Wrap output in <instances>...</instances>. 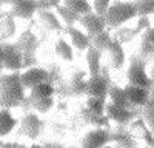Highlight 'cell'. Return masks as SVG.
Listing matches in <instances>:
<instances>
[{"label":"cell","instance_id":"obj_1","mask_svg":"<svg viewBox=\"0 0 154 148\" xmlns=\"http://www.w3.org/2000/svg\"><path fill=\"white\" fill-rule=\"evenodd\" d=\"M25 100V86L20 72H6L0 76V109H11L20 106Z\"/></svg>","mask_w":154,"mask_h":148},{"label":"cell","instance_id":"obj_2","mask_svg":"<svg viewBox=\"0 0 154 148\" xmlns=\"http://www.w3.org/2000/svg\"><path fill=\"white\" fill-rule=\"evenodd\" d=\"M137 17L136 3L131 2H116L111 3V8L108 9V14L105 16L106 26L111 29H120L122 25L130 22L131 19Z\"/></svg>","mask_w":154,"mask_h":148},{"label":"cell","instance_id":"obj_3","mask_svg":"<svg viewBox=\"0 0 154 148\" xmlns=\"http://www.w3.org/2000/svg\"><path fill=\"white\" fill-rule=\"evenodd\" d=\"M126 79H128V85H134V86H140V88L149 90L152 80L146 72V60L140 56H134L130 66L126 71Z\"/></svg>","mask_w":154,"mask_h":148},{"label":"cell","instance_id":"obj_4","mask_svg":"<svg viewBox=\"0 0 154 148\" xmlns=\"http://www.w3.org/2000/svg\"><path fill=\"white\" fill-rule=\"evenodd\" d=\"M3 48V68L11 72H20L25 65L23 53L17 43H2Z\"/></svg>","mask_w":154,"mask_h":148},{"label":"cell","instance_id":"obj_5","mask_svg":"<svg viewBox=\"0 0 154 148\" xmlns=\"http://www.w3.org/2000/svg\"><path fill=\"white\" fill-rule=\"evenodd\" d=\"M20 79H22V83L25 86V90H32L34 86L40 85V83H45V82H49V72L40 66H32V68H28L20 72Z\"/></svg>","mask_w":154,"mask_h":148},{"label":"cell","instance_id":"obj_6","mask_svg":"<svg viewBox=\"0 0 154 148\" xmlns=\"http://www.w3.org/2000/svg\"><path fill=\"white\" fill-rule=\"evenodd\" d=\"M20 130L28 139H37L43 130V120L35 113H26L20 119Z\"/></svg>","mask_w":154,"mask_h":148},{"label":"cell","instance_id":"obj_7","mask_svg":"<svg viewBox=\"0 0 154 148\" xmlns=\"http://www.w3.org/2000/svg\"><path fill=\"white\" fill-rule=\"evenodd\" d=\"M111 140V134L106 128H94L88 131L82 139V148H103Z\"/></svg>","mask_w":154,"mask_h":148},{"label":"cell","instance_id":"obj_8","mask_svg":"<svg viewBox=\"0 0 154 148\" xmlns=\"http://www.w3.org/2000/svg\"><path fill=\"white\" fill-rule=\"evenodd\" d=\"M149 25H151L149 17H139L137 23L134 25L133 28L125 26V28H120V29L116 31V37H114V39H116V40H119L120 43H123V42H130V40L134 39L137 34L142 35L143 31H146V29L149 28Z\"/></svg>","mask_w":154,"mask_h":148},{"label":"cell","instance_id":"obj_9","mask_svg":"<svg viewBox=\"0 0 154 148\" xmlns=\"http://www.w3.org/2000/svg\"><path fill=\"white\" fill-rule=\"evenodd\" d=\"M82 26H83V29H85V32L91 37L94 35H97V34H100V32H103L108 26H106V20H105V17H100V16H97V14H94V12H91V14H88V16H83V17H80V22H79Z\"/></svg>","mask_w":154,"mask_h":148},{"label":"cell","instance_id":"obj_10","mask_svg":"<svg viewBox=\"0 0 154 148\" xmlns=\"http://www.w3.org/2000/svg\"><path fill=\"white\" fill-rule=\"evenodd\" d=\"M133 134V137L137 140V142H145L146 146H151L154 148V136L152 133L149 131V128L146 127V123L143 119H134L131 123H130V128H128Z\"/></svg>","mask_w":154,"mask_h":148},{"label":"cell","instance_id":"obj_11","mask_svg":"<svg viewBox=\"0 0 154 148\" xmlns=\"http://www.w3.org/2000/svg\"><path fill=\"white\" fill-rule=\"evenodd\" d=\"M105 114L109 119V122H116V123H119V125H128V123H131L134 120V114H133L131 109L117 106L111 102L106 103Z\"/></svg>","mask_w":154,"mask_h":148},{"label":"cell","instance_id":"obj_12","mask_svg":"<svg viewBox=\"0 0 154 148\" xmlns=\"http://www.w3.org/2000/svg\"><path fill=\"white\" fill-rule=\"evenodd\" d=\"M37 11H38L37 2H31V0H17V2H12L11 5V14L23 20H29Z\"/></svg>","mask_w":154,"mask_h":148},{"label":"cell","instance_id":"obj_13","mask_svg":"<svg viewBox=\"0 0 154 148\" xmlns=\"http://www.w3.org/2000/svg\"><path fill=\"white\" fill-rule=\"evenodd\" d=\"M109 86L106 80L102 76H93L86 80V94L88 97H97V99H106L108 97Z\"/></svg>","mask_w":154,"mask_h":148},{"label":"cell","instance_id":"obj_14","mask_svg":"<svg viewBox=\"0 0 154 148\" xmlns=\"http://www.w3.org/2000/svg\"><path fill=\"white\" fill-rule=\"evenodd\" d=\"M65 32L69 35V43L72 45V48L79 49V51H86L88 48H91V37H89L85 31L75 28V26H69L65 28Z\"/></svg>","mask_w":154,"mask_h":148},{"label":"cell","instance_id":"obj_15","mask_svg":"<svg viewBox=\"0 0 154 148\" xmlns=\"http://www.w3.org/2000/svg\"><path fill=\"white\" fill-rule=\"evenodd\" d=\"M108 60H109V66L112 69H122L125 66V60H126V56H125V49L122 46V43L119 40H112L109 49H108Z\"/></svg>","mask_w":154,"mask_h":148},{"label":"cell","instance_id":"obj_16","mask_svg":"<svg viewBox=\"0 0 154 148\" xmlns=\"http://www.w3.org/2000/svg\"><path fill=\"white\" fill-rule=\"evenodd\" d=\"M125 93L128 96V100H130L131 106H143L149 100V90L140 88V86L126 85L125 86Z\"/></svg>","mask_w":154,"mask_h":148},{"label":"cell","instance_id":"obj_17","mask_svg":"<svg viewBox=\"0 0 154 148\" xmlns=\"http://www.w3.org/2000/svg\"><path fill=\"white\" fill-rule=\"evenodd\" d=\"M140 57L145 60L154 57V28H148L140 35Z\"/></svg>","mask_w":154,"mask_h":148},{"label":"cell","instance_id":"obj_18","mask_svg":"<svg viewBox=\"0 0 154 148\" xmlns=\"http://www.w3.org/2000/svg\"><path fill=\"white\" fill-rule=\"evenodd\" d=\"M86 65H88V71L93 76H100V69H102V51H99L97 48L91 46L86 49Z\"/></svg>","mask_w":154,"mask_h":148},{"label":"cell","instance_id":"obj_19","mask_svg":"<svg viewBox=\"0 0 154 148\" xmlns=\"http://www.w3.org/2000/svg\"><path fill=\"white\" fill-rule=\"evenodd\" d=\"M38 19L43 23V26L51 29V31H62L63 25L60 22V19L57 17V14L53 9H42L38 11Z\"/></svg>","mask_w":154,"mask_h":148},{"label":"cell","instance_id":"obj_20","mask_svg":"<svg viewBox=\"0 0 154 148\" xmlns=\"http://www.w3.org/2000/svg\"><path fill=\"white\" fill-rule=\"evenodd\" d=\"M111 140L116 142V146L117 148H137V143H139L128 130L114 131L111 134Z\"/></svg>","mask_w":154,"mask_h":148},{"label":"cell","instance_id":"obj_21","mask_svg":"<svg viewBox=\"0 0 154 148\" xmlns=\"http://www.w3.org/2000/svg\"><path fill=\"white\" fill-rule=\"evenodd\" d=\"M108 99L109 102L117 105V106H122V108H131V103L128 100V96L125 93V88H120L117 85H111L109 86V91H108Z\"/></svg>","mask_w":154,"mask_h":148},{"label":"cell","instance_id":"obj_22","mask_svg":"<svg viewBox=\"0 0 154 148\" xmlns=\"http://www.w3.org/2000/svg\"><path fill=\"white\" fill-rule=\"evenodd\" d=\"M17 123H19V120L11 114L9 109H0V139L8 136L16 128Z\"/></svg>","mask_w":154,"mask_h":148},{"label":"cell","instance_id":"obj_23","mask_svg":"<svg viewBox=\"0 0 154 148\" xmlns=\"http://www.w3.org/2000/svg\"><path fill=\"white\" fill-rule=\"evenodd\" d=\"M17 46L20 48L22 53H29V54H32L35 49H37V46H38V40H37L35 35H32L31 31H26V32L22 34L20 40L17 42Z\"/></svg>","mask_w":154,"mask_h":148},{"label":"cell","instance_id":"obj_24","mask_svg":"<svg viewBox=\"0 0 154 148\" xmlns=\"http://www.w3.org/2000/svg\"><path fill=\"white\" fill-rule=\"evenodd\" d=\"M56 93V88L51 82H45L34 86L29 93V100H35V99H45V97H53Z\"/></svg>","mask_w":154,"mask_h":148},{"label":"cell","instance_id":"obj_25","mask_svg":"<svg viewBox=\"0 0 154 148\" xmlns=\"http://www.w3.org/2000/svg\"><path fill=\"white\" fill-rule=\"evenodd\" d=\"M16 32V22L14 16L8 12L0 19V39H9Z\"/></svg>","mask_w":154,"mask_h":148},{"label":"cell","instance_id":"obj_26","mask_svg":"<svg viewBox=\"0 0 154 148\" xmlns=\"http://www.w3.org/2000/svg\"><path fill=\"white\" fill-rule=\"evenodd\" d=\"M63 5L68 6L69 9H72L74 12H77L80 17L94 12L93 11V3L86 2V0H66V2H63Z\"/></svg>","mask_w":154,"mask_h":148},{"label":"cell","instance_id":"obj_27","mask_svg":"<svg viewBox=\"0 0 154 148\" xmlns=\"http://www.w3.org/2000/svg\"><path fill=\"white\" fill-rule=\"evenodd\" d=\"M54 51L56 54L62 59V60H66V62H72L74 59V51H72V45L69 42H66L65 39H59L56 42L54 46Z\"/></svg>","mask_w":154,"mask_h":148},{"label":"cell","instance_id":"obj_28","mask_svg":"<svg viewBox=\"0 0 154 148\" xmlns=\"http://www.w3.org/2000/svg\"><path fill=\"white\" fill-rule=\"evenodd\" d=\"M56 12L60 16V19L66 23V28L72 26V25H74L75 22H80V16L77 14V12H74L72 9H69L68 6L62 5V3L56 8Z\"/></svg>","mask_w":154,"mask_h":148},{"label":"cell","instance_id":"obj_29","mask_svg":"<svg viewBox=\"0 0 154 148\" xmlns=\"http://www.w3.org/2000/svg\"><path fill=\"white\" fill-rule=\"evenodd\" d=\"M112 37H111V32L108 29H105L103 32H100L97 35H94L93 39H91V43L94 48H97L99 51H108L111 43H112Z\"/></svg>","mask_w":154,"mask_h":148},{"label":"cell","instance_id":"obj_30","mask_svg":"<svg viewBox=\"0 0 154 148\" xmlns=\"http://www.w3.org/2000/svg\"><path fill=\"white\" fill-rule=\"evenodd\" d=\"M86 109L93 114L97 116H105V109H106V102L105 99H97V97H88L86 100Z\"/></svg>","mask_w":154,"mask_h":148},{"label":"cell","instance_id":"obj_31","mask_svg":"<svg viewBox=\"0 0 154 148\" xmlns=\"http://www.w3.org/2000/svg\"><path fill=\"white\" fill-rule=\"evenodd\" d=\"M83 116L86 119L88 123H91V125H96L97 128H108L109 127V119L105 116H97V114H93V113H89V111L85 108L83 109Z\"/></svg>","mask_w":154,"mask_h":148},{"label":"cell","instance_id":"obj_32","mask_svg":"<svg viewBox=\"0 0 154 148\" xmlns=\"http://www.w3.org/2000/svg\"><path fill=\"white\" fill-rule=\"evenodd\" d=\"M31 106L37 113H48L54 106V97H45V99H35L31 100Z\"/></svg>","mask_w":154,"mask_h":148},{"label":"cell","instance_id":"obj_33","mask_svg":"<svg viewBox=\"0 0 154 148\" xmlns=\"http://www.w3.org/2000/svg\"><path fill=\"white\" fill-rule=\"evenodd\" d=\"M137 17H148L154 14V2H136Z\"/></svg>","mask_w":154,"mask_h":148},{"label":"cell","instance_id":"obj_34","mask_svg":"<svg viewBox=\"0 0 154 148\" xmlns=\"http://www.w3.org/2000/svg\"><path fill=\"white\" fill-rule=\"evenodd\" d=\"M109 8H111V2H109V0H94V2H93L94 14H97L100 17H105L108 14Z\"/></svg>","mask_w":154,"mask_h":148},{"label":"cell","instance_id":"obj_35","mask_svg":"<svg viewBox=\"0 0 154 148\" xmlns=\"http://www.w3.org/2000/svg\"><path fill=\"white\" fill-rule=\"evenodd\" d=\"M16 143L12 142H0V148H14Z\"/></svg>","mask_w":154,"mask_h":148},{"label":"cell","instance_id":"obj_36","mask_svg":"<svg viewBox=\"0 0 154 148\" xmlns=\"http://www.w3.org/2000/svg\"><path fill=\"white\" fill-rule=\"evenodd\" d=\"M0 69H3V48L0 45Z\"/></svg>","mask_w":154,"mask_h":148},{"label":"cell","instance_id":"obj_37","mask_svg":"<svg viewBox=\"0 0 154 148\" xmlns=\"http://www.w3.org/2000/svg\"><path fill=\"white\" fill-rule=\"evenodd\" d=\"M45 148H65L63 145H60V143H49L48 146H45Z\"/></svg>","mask_w":154,"mask_h":148},{"label":"cell","instance_id":"obj_38","mask_svg":"<svg viewBox=\"0 0 154 148\" xmlns=\"http://www.w3.org/2000/svg\"><path fill=\"white\" fill-rule=\"evenodd\" d=\"M29 148H45V146L40 143H32V145H29Z\"/></svg>","mask_w":154,"mask_h":148},{"label":"cell","instance_id":"obj_39","mask_svg":"<svg viewBox=\"0 0 154 148\" xmlns=\"http://www.w3.org/2000/svg\"><path fill=\"white\" fill-rule=\"evenodd\" d=\"M14 148H29V146H26V145H20V143H16V146Z\"/></svg>","mask_w":154,"mask_h":148},{"label":"cell","instance_id":"obj_40","mask_svg":"<svg viewBox=\"0 0 154 148\" xmlns=\"http://www.w3.org/2000/svg\"><path fill=\"white\" fill-rule=\"evenodd\" d=\"M103 148H114V146H111V145H106V146H103Z\"/></svg>","mask_w":154,"mask_h":148},{"label":"cell","instance_id":"obj_41","mask_svg":"<svg viewBox=\"0 0 154 148\" xmlns=\"http://www.w3.org/2000/svg\"><path fill=\"white\" fill-rule=\"evenodd\" d=\"M142 148H151V146H146V145H145V146H142Z\"/></svg>","mask_w":154,"mask_h":148},{"label":"cell","instance_id":"obj_42","mask_svg":"<svg viewBox=\"0 0 154 148\" xmlns=\"http://www.w3.org/2000/svg\"><path fill=\"white\" fill-rule=\"evenodd\" d=\"M71 148H79V146H71ZM80 148H82V146H80Z\"/></svg>","mask_w":154,"mask_h":148}]
</instances>
